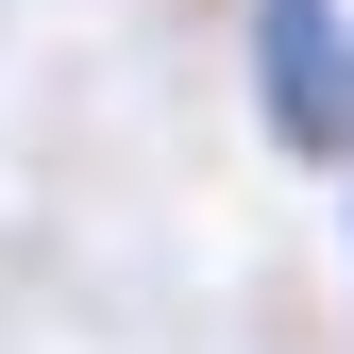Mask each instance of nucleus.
I'll use <instances>...</instances> for the list:
<instances>
[{"mask_svg":"<svg viewBox=\"0 0 354 354\" xmlns=\"http://www.w3.org/2000/svg\"><path fill=\"white\" fill-rule=\"evenodd\" d=\"M253 118L287 169H354V0H253Z\"/></svg>","mask_w":354,"mask_h":354,"instance_id":"f257e3e1","label":"nucleus"}]
</instances>
